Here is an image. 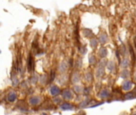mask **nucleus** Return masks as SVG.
<instances>
[{"label": "nucleus", "mask_w": 136, "mask_h": 115, "mask_svg": "<svg viewBox=\"0 0 136 115\" xmlns=\"http://www.w3.org/2000/svg\"><path fill=\"white\" fill-rule=\"evenodd\" d=\"M29 104L32 106H37L41 102V97H32L29 98Z\"/></svg>", "instance_id": "nucleus-1"}, {"label": "nucleus", "mask_w": 136, "mask_h": 115, "mask_svg": "<svg viewBox=\"0 0 136 115\" xmlns=\"http://www.w3.org/2000/svg\"><path fill=\"white\" fill-rule=\"evenodd\" d=\"M73 92H72L70 89H65V90H64L63 92V97L66 100H70L73 98Z\"/></svg>", "instance_id": "nucleus-2"}, {"label": "nucleus", "mask_w": 136, "mask_h": 115, "mask_svg": "<svg viewBox=\"0 0 136 115\" xmlns=\"http://www.w3.org/2000/svg\"><path fill=\"white\" fill-rule=\"evenodd\" d=\"M131 87H132V82L130 81H125L123 83V86H122L123 89L126 91L130 90V89H131Z\"/></svg>", "instance_id": "nucleus-3"}, {"label": "nucleus", "mask_w": 136, "mask_h": 115, "mask_svg": "<svg viewBox=\"0 0 136 115\" xmlns=\"http://www.w3.org/2000/svg\"><path fill=\"white\" fill-rule=\"evenodd\" d=\"M16 98H17V94L14 91L9 93L8 95H7V100H8V102H14L16 100Z\"/></svg>", "instance_id": "nucleus-4"}, {"label": "nucleus", "mask_w": 136, "mask_h": 115, "mask_svg": "<svg viewBox=\"0 0 136 115\" xmlns=\"http://www.w3.org/2000/svg\"><path fill=\"white\" fill-rule=\"evenodd\" d=\"M60 92H61L60 89H59L57 86H53L50 87V94H52V95L56 96V95H57V94H60Z\"/></svg>", "instance_id": "nucleus-5"}, {"label": "nucleus", "mask_w": 136, "mask_h": 115, "mask_svg": "<svg viewBox=\"0 0 136 115\" xmlns=\"http://www.w3.org/2000/svg\"><path fill=\"white\" fill-rule=\"evenodd\" d=\"M28 70L29 72H31L34 70V59L31 57V55L29 56V59H28Z\"/></svg>", "instance_id": "nucleus-6"}, {"label": "nucleus", "mask_w": 136, "mask_h": 115, "mask_svg": "<svg viewBox=\"0 0 136 115\" xmlns=\"http://www.w3.org/2000/svg\"><path fill=\"white\" fill-rule=\"evenodd\" d=\"M74 108V106L73 105L69 104V103H63L61 106V109L62 110H68V109H73Z\"/></svg>", "instance_id": "nucleus-7"}, {"label": "nucleus", "mask_w": 136, "mask_h": 115, "mask_svg": "<svg viewBox=\"0 0 136 115\" xmlns=\"http://www.w3.org/2000/svg\"><path fill=\"white\" fill-rule=\"evenodd\" d=\"M108 96H109V92H108L107 89H103L100 94V97L101 98H107Z\"/></svg>", "instance_id": "nucleus-8"}, {"label": "nucleus", "mask_w": 136, "mask_h": 115, "mask_svg": "<svg viewBox=\"0 0 136 115\" xmlns=\"http://www.w3.org/2000/svg\"><path fill=\"white\" fill-rule=\"evenodd\" d=\"M130 76V72L129 70H123L121 72L120 74V77H123V78H127Z\"/></svg>", "instance_id": "nucleus-9"}, {"label": "nucleus", "mask_w": 136, "mask_h": 115, "mask_svg": "<svg viewBox=\"0 0 136 115\" xmlns=\"http://www.w3.org/2000/svg\"><path fill=\"white\" fill-rule=\"evenodd\" d=\"M107 54H108V51H107V49L106 48H101L100 51V56L101 58H103L107 56Z\"/></svg>", "instance_id": "nucleus-10"}, {"label": "nucleus", "mask_w": 136, "mask_h": 115, "mask_svg": "<svg viewBox=\"0 0 136 115\" xmlns=\"http://www.w3.org/2000/svg\"><path fill=\"white\" fill-rule=\"evenodd\" d=\"M100 42L102 44L106 43V42H107V41H108L107 34H101L100 37Z\"/></svg>", "instance_id": "nucleus-11"}, {"label": "nucleus", "mask_w": 136, "mask_h": 115, "mask_svg": "<svg viewBox=\"0 0 136 115\" xmlns=\"http://www.w3.org/2000/svg\"><path fill=\"white\" fill-rule=\"evenodd\" d=\"M103 74H104V70H103V67H100L97 71H96V76H97L98 77H102Z\"/></svg>", "instance_id": "nucleus-12"}, {"label": "nucleus", "mask_w": 136, "mask_h": 115, "mask_svg": "<svg viewBox=\"0 0 136 115\" xmlns=\"http://www.w3.org/2000/svg\"><path fill=\"white\" fill-rule=\"evenodd\" d=\"M67 69H68V66H67V64H66L65 62L61 63L60 67H59V70H60L61 72H65L66 70H67Z\"/></svg>", "instance_id": "nucleus-13"}, {"label": "nucleus", "mask_w": 136, "mask_h": 115, "mask_svg": "<svg viewBox=\"0 0 136 115\" xmlns=\"http://www.w3.org/2000/svg\"><path fill=\"white\" fill-rule=\"evenodd\" d=\"M12 84H13L14 86H18V79L17 78V77H16L15 74L12 75Z\"/></svg>", "instance_id": "nucleus-14"}, {"label": "nucleus", "mask_w": 136, "mask_h": 115, "mask_svg": "<svg viewBox=\"0 0 136 115\" xmlns=\"http://www.w3.org/2000/svg\"><path fill=\"white\" fill-rule=\"evenodd\" d=\"M129 66H130V62L128 61L127 59L123 60L122 63H121V66H122V67H124V68H126V67H128Z\"/></svg>", "instance_id": "nucleus-15"}, {"label": "nucleus", "mask_w": 136, "mask_h": 115, "mask_svg": "<svg viewBox=\"0 0 136 115\" xmlns=\"http://www.w3.org/2000/svg\"><path fill=\"white\" fill-rule=\"evenodd\" d=\"M97 43H98V42H97V40H96V38L91 39L90 44H91V46L92 47V48H96V47L97 46Z\"/></svg>", "instance_id": "nucleus-16"}, {"label": "nucleus", "mask_w": 136, "mask_h": 115, "mask_svg": "<svg viewBox=\"0 0 136 115\" xmlns=\"http://www.w3.org/2000/svg\"><path fill=\"white\" fill-rule=\"evenodd\" d=\"M72 81H73V83H77V82L80 81V77H79L78 74H75L73 76V78H72Z\"/></svg>", "instance_id": "nucleus-17"}, {"label": "nucleus", "mask_w": 136, "mask_h": 115, "mask_svg": "<svg viewBox=\"0 0 136 115\" xmlns=\"http://www.w3.org/2000/svg\"><path fill=\"white\" fill-rule=\"evenodd\" d=\"M108 68L110 71H113L115 70V64L113 62H109L108 63Z\"/></svg>", "instance_id": "nucleus-18"}, {"label": "nucleus", "mask_w": 136, "mask_h": 115, "mask_svg": "<svg viewBox=\"0 0 136 115\" xmlns=\"http://www.w3.org/2000/svg\"><path fill=\"white\" fill-rule=\"evenodd\" d=\"M88 61H89V63L91 65H94L96 63V58L94 57L93 55H91L89 57V58H88Z\"/></svg>", "instance_id": "nucleus-19"}, {"label": "nucleus", "mask_w": 136, "mask_h": 115, "mask_svg": "<svg viewBox=\"0 0 136 115\" xmlns=\"http://www.w3.org/2000/svg\"><path fill=\"white\" fill-rule=\"evenodd\" d=\"M134 97V94L133 93H129V94H127L125 95V98L126 99H131Z\"/></svg>", "instance_id": "nucleus-20"}, {"label": "nucleus", "mask_w": 136, "mask_h": 115, "mask_svg": "<svg viewBox=\"0 0 136 115\" xmlns=\"http://www.w3.org/2000/svg\"><path fill=\"white\" fill-rule=\"evenodd\" d=\"M86 79L88 81H91L92 80V76H91V74L90 73H87V74H86Z\"/></svg>", "instance_id": "nucleus-21"}, {"label": "nucleus", "mask_w": 136, "mask_h": 115, "mask_svg": "<svg viewBox=\"0 0 136 115\" xmlns=\"http://www.w3.org/2000/svg\"><path fill=\"white\" fill-rule=\"evenodd\" d=\"M38 77H37V76H34V77H32V78H31V82H32V83H34V84H35L37 81H38Z\"/></svg>", "instance_id": "nucleus-22"}, {"label": "nucleus", "mask_w": 136, "mask_h": 115, "mask_svg": "<svg viewBox=\"0 0 136 115\" xmlns=\"http://www.w3.org/2000/svg\"><path fill=\"white\" fill-rule=\"evenodd\" d=\"M50 81H53V80L54 79V77H55V73H54L53 71L51 72V75H50Z\"/></svg>", "instance_id": "nucleus-23"}, {"label": "nucleus", "mask_w": 136, "mask_h": 115, "mask_svg": "<svg viewBox=\"0 0 136 115\" xmlns=\"http://www.w3.org/2000/svg\"><path fill=\"white\" fill-rule=\"evenodd\" d=\"M103 63H107V62H106V60H105V59H103ZM104 66H105L104 64H103V65H102V61H101V62H100V67H102V66L103 67Z\"/></svg>", "instance_id": "nucleus-24"}, {"label": "nucleus", "mask_w": 136, "mask_h": 115, "mask_svg": "<svg viewBox=\"0 0 136 115\" xmlns=\"http://www.w3.org/2000/svg\"><path fill=\"white\" fill-rule=\"evenodd\" d=\"M54 102H61V99L60 98V97H56V98L54 99Z\"/></svg>", "instance_id": "nucleus-25"}, {"label": "nucleus", "mask_w": 136, "mask_h": 115, "mask_svg": "<svg viewBox=\"0 0 136 115\" xmlns=\"http://www.w3.org/2000/svg\"><path fill=\"white\" fill-rule=\"evenodd\" d=\"M75 89H77V90H76V91H77L78 93H80V92H81V89H81L80 86H76V87H75Z\"/></svg>", "instance_id": "nucleus-26"}, {"label": "nucleus", "mask_w": 136, "mask_h": 115, "mask_svg": "<svg viewBox=\"0 0 136 115\" xmlns=\"http://www.w3.org/2000/svg\"><path fill=\"white\" fill-rule=\"evenodd\" d=\"M132 115H136V114H133Z\"/></svg>", "instance_id": "nucleus-27"}, {"label": "nucleus", "mask_w": 136, "mask_h": 115, "mask_svg": "<svg viewBox=\"0 0 136 115\" xmlns=\"http://www.w3.org/2000/svg\"><path fill=\"white\" fill-rule=\"evenodd\" d=\"M135 79H136V77H135Z\"/></svg>", "instance_id": "nucleus-28"}]
</instances>
